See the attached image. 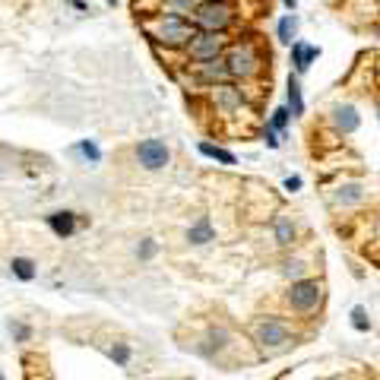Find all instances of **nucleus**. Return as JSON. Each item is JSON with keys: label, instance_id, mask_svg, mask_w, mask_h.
<instances>
[{"label": "nucleus", "instance_id": "f257e3e1", "mask_svg": "<svg viewBox=\"0 0 380 380\" xmlns=\"http://www.w3.org/2000/svg\"><path fill=\"white\" fill-rule=\"evenodd\" d=\"M149 35L155 42H165V45H190L194 42L197 29L184 20V16H159L155 22H149Z\"/></svg>", "mask_w": 380, "mask_h": 380}, {"label": "nucleus", "instance_id": "f03ea898", "mask_svg": "<svg viewBox=\"0 0 380 380\" xmlns=\"http://www.w3.org/2000/svg\"><path fill=\"white\" fill-rule=\"evenodd\" d=\"M225 67H228V76H238V79H248L260 70V54L250 42H238L228 48L225 54Z\"/></svg>", "mask_w": 380, "mask_h": 380}, {"label": "nucleus", "instance_id": "7ed1b4c3", "mask_svg": "<svg viewBox=\"0 0 380 380\" xmlns=\"http://www.w3.org/2000/svg\"><path fill=\"white\" fill-rule=\"evenodd\" d=\"M194 20L203 32H222L231 22V7L225 0H203L200 7L194 10Z\"/></svg>", "mask_w": 380, "mask_h": 380}, {"label": "nucleus", "instance_id": "20e7f679", "mask_svg": "<svg viewBox=\"0 0 380 380\" xmlns=\"http://www.w3.org/2000/svg\"><path fill=\"white\" fill-rule=\"evenodd\" d=\"M320 298H324V285L314 279H298L289 289V307L298 314H311L320 304Z\"/></svg>", "mask_w": 380, "mask_h": 380}, {"label": "nucleus", "instance_id": "39448f33", "mask_svg": "<svg viewBox=\"0 0 380 380\" xmlns=\"http://www.w3.org/2000/svg\"><path fill=\"white\" fill-rule=\"evenodd\" d=\"M254 342L260 349L276 352V349H285L291 342V333H289V326H285L282 320H260V324L254 326Z\"/></svg>", "mask_w": 380, "mask_h": 380}, {"label": "nucleus", "instance_id": "423d86ee", "mask_svg": "<svg viewBox=\"0 0 380 380\" xmlns=\"http://www.w3.org/2000/svg\"><path fill=\"white\" fill-rule=\"evenodd\" d=\"M168 146L162 143V139H143V143L137 146V162L143 168H149V172H159V168L168 165Z\"/></svg>", "mask_w": 380, "mask_h": 380}, {"label": "nucleus", "instance_id": "0eeeda50", "mask_svg": "<svg viewBox=\"0 0 380 380\" xmlns=\"http://www.w3.org/2000/svg\"><path fill=\"white\" fill-rule=\"evenodd\" d=\"M219 54H222V38H219V32L194 35V42H190V57H194L197 63L215 61Z\"/></svg>", "mask_w": 380, "mask_h": 380}, {"label": "nucleus", "instance_id": "6e6552de", "mask_svg": "<svg viewBox=\"0 0 380 380\" xmlns=\"http://www.w3.org/2000/svg\"><path fill=\"white\" fill-rule=\"evenodd\" d=\"M358 124H361V118L352 105H336V108H333V127H336L339 133H355Z\"/></svg>", "mask_w": 380, "mask_h": 380}, {"label": "nucleus", "instance_id": "1a4fd4ad", "mask_svg": "<svg viewBox=\"0 0 380 380\" xmlns=\"http://www.w3.org/2000/svg\"><path fill=\"white\" fill-rule=\"evenodd\" d=\"M320 57V48L317 45H307V42H291V63H295L298 73H304V70L311 67L314 61Z\"/></svg>", "mask_w": 380, "mask_h": 380}, {"label": "nucleus", "instance_id": "9d476101", "mask_svg": "<svg viewBox=\"0 0 380 380\" xmlns=\"http://www.w3.org/2000/svg\"><path fill=\"white\" fill-rule=\"evenodd\" d=\"M48 225L57 238H70L76 231V215L73 213H54V215H48Z\"/></svg>", "mask_w": 380, "mask_h": 380}, {"label": "nucleus", "instance_id": "9b49d317", "mask_svg": "<svg viewBox=\"0 0 380 380\" xmlns=\"http://www.w3.org/2000/svg\"><path fill=\"white\" fill-rule=\"evenodd\" d=\"M213 102L219 105V108L231 111V108H238V105H241V92L231 89V86H213Z\"/></svg>", "mask_w": 380, "mask_h": 380}, {"label": "nucleus", "instance_id": "f8f14e48", "mask_svg": "<svg viewBox=\"0 0 380 380\" xmlns=\"http://www.w3.org/2000/svg\"><path fill=\"white\" fill-rule=\"evenodd\" d=\"M213 235H215V231H213V222L203 215V219L197 222L190 231H187V241H190V244H209V241H213Z\"/></svg>", "mask_w": 380, "mask_h": 380}, {"label": "nucleus", "instance_id": "ddd939ff", "mask_svg": "<svg viewBox=\"0 0 380 380\" xmlns=\"http://www.w3.org/2000/svg\"><path fill=\"white\" fill-rule=\"evenodd\" d=\"M289 111H291V118H301V114H304L301 86H298V79H295V76H291V79H289Z\"/></svg>", "mask_w": 380, "mask_h": 380}, {"label": "nucleus", "instance_id": "4468645a", "mask_svg": "<svg viewBox=\"0 0 380 380\" xmlns=\"http://www.w3.org/2000/svg\"><path fill=\"white\" fill-rule=\"evenodd\" d=\"M276 241L282 244V248L295 241V222H291L289 215H279L276 219Z\"/></svg>", "mask_w": 380, "mask_h": 380}, {"label": "nucleus", "instance_id": "2eb2a0df", "mask_svg": "<svg viewBox=\"0 0 380 380\" xmlns=\"http://www.w3.org/2000/svg\"><path fill=\"white\" fill-rule=\"evenodd\" d=\"M295 35H298V16L295 13L282 16V20H279V42L291 45V38H295Z\"/></svg>", "mask_w": 380, "mask_h": 380}, {"label": "nucleus", "instance_id": "dca6fc26", "mask_svg": "<svg viewBox=\"0 0 380 380\" xmlns=\"http://www.w3.org/2000/svg\"><path fill=\"white\" fill-rule=\"evenodd\" d=\"M10 270H13V276H20L22 282L35 279V263H32V260H26V257H16V260L10 263Z\"/></svg>", "mask_w": 380, "mask_h": 380}, {"label": "nucleus", "instance_id": "f3484780", "mask_svg": "<svg viewBox=\"0 0 380 380\" xmlns=\"http://www.w3.org/2000/svg\"><path fill=\"white\" fill-rule=\"evenodd\" d=\"M200 152L203 155H209V159L222 162V165H235V155L225 152V149H219V146H213V143H200Z\"/></svg>", "mask_w": 380, "mask_h": 380}, {"label": "nucleus", "instance_id": "a211bd4d", "mask_svg": "<svg viewBox=\"0 0 380 380\" xmlns=\"http://www.w3.org/2000/svg\"><path fill=\"white\" fill-rule=\"evenodd\" d=\"M361 197H365V190H361L358 184H346V187H339L336 203H358Z\"/></svg>", "mask_w": 380, "mask_h": 380}, {"label": "nucleus", "instance_id": "6ab92c4d", "mask_svg": "<svg viewBox=\"0 0 380 380\" xmlns=\"http://www.w3.org/2000/svg\"><path fill=\"white\" fill-rule=\"evenodd\" d=\"M352 326L358 333H367L371 330V320H367V311L365 307H352Z\"/></svg>", "mask_w": 380, "mask_h": 380}, {"label": "nucleus", "instance_id": "aec40b11", "mask_svg": "<svg viewBox=\"0 0 380 380\" xmlns=\"http://www.w3.org/2000/svg\"><path fill=\"white\" fill-rule=\"evenodd\" d=\"M289 118H291V111H289V108H276V111H273V127H276V130H285Z\"/></svg>", "mask_w": 380, "mask_h": 380}, {"label": "nucleus", "instance_id": "412c9836", "mask_svg": "<svg viewBox=\"0 0 380 380\" xmlns=\"http://www.w3.org/2000/svg\"><path fill=\"white\" fill-rule=\"evenodd\" d=\"M228 339H231V336H228L225 330H213V333H209V342H213V349H215V352L228 346Z\"/></svg>", "mask_w": 380, "mask_h": 380}, {"label": "nucleus", "instance_id": "4be33fe9", "mask_svg": "<svg viewBox=\"0 0 380 380\" xmlns=\"http://www.w3.org/2000/svg\"><path fill=\"white\" fill-rule=\"evenodd\" d=\"M285 276H289V279H295V282H298V276H301V273H304V263L301 260H289V263H285Z\"/></svg>", "mask_w": 380, "mask_h": 380}, {"label": "nucleus", "instance_id": "5701e85b", "mask_svg": "<svg viewBox=\"0 0 380 380\" xmlns=\"http://www.w3.org/2000/svg\"><path fill=\"white\" fill-rule=\"evenodd\" d=\"M79 152H83L86 159H92V162L102 159V152H98V146H96V143H89V139H86V143H79Z\"/></svg>", "mask_w": 380, "mask_h": 380}, {"label": "nucleus", "instance_id": "b1692460", "mask_svg": "<svg viewBox=\"0 0 380 380\" xmlns=\"http://www.w3.org/2000/svg\"><path fill=\"white\" fill-rule=\"evenodd\" d=\"M108 355H111V358H118L121 365H127V361H130V349H124V346H114Z\"/></svg>", "mask_w": 380, "mask_h": 380}, {"label": "nucleus", "instance_id": "393cba45", "mask_svg": "<svg viewBox=\"0 0 380 380\" xmlns=\"http://www.w3.org/2000/svg\"><path fill=\"white\" fill-rule=\"evenodd\" d=\"M10 333H13L16 339H29L32 333H29V326H22V324H10Z\"/></svg>", "mask_w": 380, "mask_h": 380}, {"label": "nucleus", "instance_id": "a878e982", "mask_svg": "<svg viewBox=\"0 0 380 380\" xmlns=\"http://www.w3.org/2000/svg\"><path fill=\"white\" fill-rule=\"evenodd\" d=\"M172 3H174L178 10H197V7L203 3V0H172Z\"/></svg>", "mask_w": 380, "mask_h": 380}, {"label": "nucleus", "instance_id": "bb28decb", "mask_svg": "<svg viewBox=\"0 0 380 380\" xmlns=\"http://www.w3.org/2000/svg\"><path fill=\"white\" fill-rule=\"evenodd\" d=\"M298 187H301V178H285V190H291V194H295Z\"/></svg>", "mask_w": 380, "mask_h": 380}, {"label": "nucleus", "instance_id": "cd10ccee", "mask_svg": "<svg viewBox=\"0 0 380 380\" xmlns=\"http://www.w3.org/2000/svg\"><path fill=\"white\" fill-rule=\"evenodd\" d=\"M152 254H155V244H149V241H146L143 248H139V257H152Z\"/></svg>", "mask_w": 380, "mask_h": 380}, {"label": "nucleus", "instance_id": "c85d7f7f", "mask_svg": "<svg viewBox=\"0 0 380 380\" xmlns=\"http://www.w3.org/2000/svg\"><path fill=\"white\" fill-rule=\"evenodd\" d=\"M282 3H285L289 10H295V0H282Z\"/></svg>", "mask_w": 380, "mask_h": 380}, {"label": "nucleus", "instance_id": "c756f323", "mask_svg": "<svg viewBox=\"0 0 380 380\" xmlns=\"http://www.w3.org/2000/svg\"><path fill=\"white\" fill-rule=\"evenodd\" d=\"M108 3H114V0H108Z\"/></svg>", "mask_w": 380, "mask_h": 380}, {"label": "nucleus", "instance_id": "7c9ffc66", "mask_svg": "<svg viewBox=\"0 0 380 380\" xmlns=\"http://www.w3.org/2000/svg\"><path fill=\"white\" fill-rule=\"evenodd\" d=\"M377 111H380V105H377Z\"/></svg>", "mask_w": 380, "mask_h": 380}, {"label": "nucleus", "instance_id": "2f4dec72", "mask_svg": "<svg viewBox=\"0 0 380 380\" xmlns=\"http://www.w3.org/2000/svg\"><path fill=\"white\" fill-rule=\"evenodd\" d=\"M0 380H3V377H0Z\"/></svg>", "mask_w": 380, "mask_h": 380}]
</instances>
